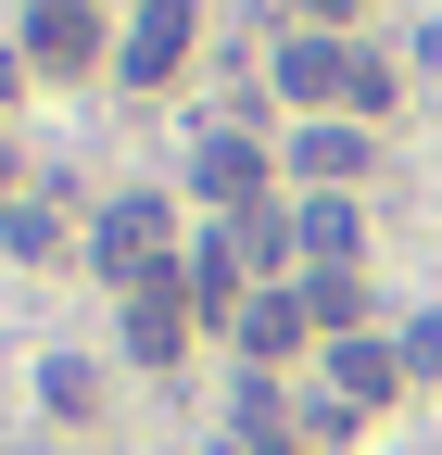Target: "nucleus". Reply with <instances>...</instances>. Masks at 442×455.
<instances>
[{"instance_id":"f257e3e1","label":"nucleus","mask_w":442,"mask_h":455,"mask_svg":"<svg viewBox=\"0 0 442 455\" xmlns=\"http://www.w3.org/2000/svg\"><path fill=\"white\" fill-rule=\"evenodd\" d=\"M89 266H101V278H127V291H152V278H178V266H164V203H152V190L101 203V215H89Z\"/></svg>"},{"instance_id":"f03ea898","label":"nucleus","mask_w":442,"mask_h":455,"mask_svg":"<svg viewBox=\"0 0 442 455\" xmlns=\"http://www.w3.org/2000/svg\"><path fill=\"white\" fill-rule=\"evenodd\" d=\"M367 164H379V140L354 127V114H316V127H291V178H304V190H354Z\"/></svg>"},{"instance_id":"7ed1b4c3","label":"nucleus","mask_w":442,"mask_h":455,"mask_svg":"<svg viewBox=\"0 0 442 455\" xmlns=\"http://www.w3.org/2000/svg\"><path fill=\"white\" fill-rule=\"evenodd\" d=\"M190 26H202V0H139V26H127L114 64H127L139 89H164V76H178V51H190Z\"/></svg>"},{"instance_id":"20e7f679","label":"nucleus","mask_w":442,"mask_h":455,"mask_svg":"<svg viewBox=\"0 0 442 455\" xmlns=\"http://www.w3.org/2000/svg\"><path fill=\"white\" fill-rule=\"evenodd\" d=\"M405 392V341H328V405H392Z\"/></svg>"},{"instance_id":"39448f33","label":"nucleus","mask_w":442,"mask_h":455,"mask_svg":"<svg viewBox=\"0 0 442 455\" xmlns=\"http://www.w3.org/2000/svg\"><path fill=\"white\" fill-rule=\"evenodd\" d=\"M178 341H190V291H178V278L127 291V355H139V367H178Z\"/></svg>"},{"instance_id":"423d86ee","label":"nucleus","mask_w":442,"mask_h":455,"mask_svg":"<svg viewBox=\"0 0 442 455\" xmlns=\"http://www.w3.org/2000/svg\"><path fill=\"white\" fill-rule=\"evenodd\" d=\"M89 51H101V13H89V0H38L26 64H51V76H64V64H89Z\"/></svg>"},{"instance_id":"0eeeda50","label":"nucleus","mask_w":442,"mask_h":455,"mask_svg":"<svg viewBox=\"0 0 442 455\" xmlns=\"http://www.w3.org/2000/svg\"><path fill=\"white\" fill-rule=\"evenodd\" d=\"M253 178H265V152H253V140H202V152H190V190H202V203H228V215H253Z\"/></svg>"},{"instance_id":"6e6552de","label":"nucleus","mask_w":442,"mask_h":455,"mask_svg":"<svg viewBox=\"0 0 442 455\" xmlns=\"http://www.w3.org/2000/svg\"><path fill=\"white\" fill-rule=\"evenodd\" d=\"M291 253H304V266H354V203H342V190H304V203H291Z\"/></svg>"},{"instance_id":"1a4fd4ad","label":"nucleus","mask_w":442,"mask_h":455,"mask_svg":"<svg viewBox=\"0 0 442 455\" xmlns=\"http://www.w3.org/2000/svg\"><path fill=\"white\" fill-rule=\"evenodd\" d=\"M304 341V291H253L241 304V355H253V379H265V355H291Z\"/></svg>"},{"instance_id":"9d476101","label":"nucleus","mask_w":442,"mask_h":455,"mask_svg":"<svg viewBox=\"0 0 442 455\" xmlns=\"http://www.w3.org/2000/svg\"><path fill=\"white\" fill-rule=\"evenodd\" d=\"M291 291H304V329H328V341H354V316H367V291H354L342 266H304Z\"/></svg>"},{"instance_id":"9b49d317","label":"nucleus","mask_w":442,"mask_h":455,"mask_svg":"<svg viewBox=\"0 0 442 455\" xmlns=\"http://www.w3.org/2000/svg\"><path fill=\"white\" fill-rule=\"evenodd\" d=\"M241 455H304V430H291V405L265 379H241Z\"/></svg>"},{"instance_id":"f8f14e48","label":"nucleus","mask_w":442,"mask_h":455,"mask_svg":"<svg viewBox=\"0 0 442 455\" xmlns=\"http://www.w3.org/2000/svg\"><path fill=\"white\" fill-rule=\"evenodd\" d=\"M38 392H51V418H89V367H76V355H51V379H38Z\"/></svg>"},{"instance_id":"ddd939ff","label":"nucleus","mask_w":442,"mask_h":455,"mask_svg":"<svg viewBox=\"0 0 442 455\" xmlns=\"http://www.w3.org/2000/svg\"><path fill=\"white\" fill-rule=\"evenodd\" d=\"M405 379H442V316H405Z\"/></svg>"},{"instance_id":"4468645a","label":"nucleus","mask_w":442,"mask_h":455,"mask_svg":"<svg viewBox=\"0 0 442 455\" xmlns=\"http://www.w3.org/2000/svg\"><path fill=\"white\" fill-rule=\"evenodd\" d=\"M13 89H26V51H0V101H13Z\"/></svg>"},{"instance_id":"2eb2a0df","label":"nucleus","mask_w":442,"mask_h":455,"mask_svg":"<svg viewBox=\"0 0 442 455\" xmlns=\"http://www.w3.org/2000/svg\"><path fill=\"white\" fill-rule=\"evenodd\" d=\"M291 13H316V26H328V13H342V0H291Z\"/></svg>"},{"instance_id":"dca6fc26","label":"nucleus","mask_w":442,"mask_h":455,"mask_svg":"<svg viewBox=\"0 0 442 455\" xmlns=\"http://www.w3.org/2000/svg\"><path fill=\"white\" fill-rule=\"evenodd\" d=\"M0 190H13V140H0Z\"/></svg>"}]
</instances>
